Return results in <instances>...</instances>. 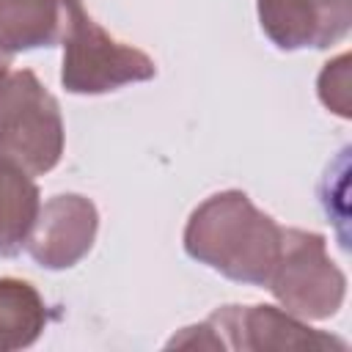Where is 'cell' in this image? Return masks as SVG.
Returning <instances> with one entry per match:
<instances>
[{
  "label": "cell",
  "mask_w": 352,
  "mask_h": 352,
  "mask_svg": "<svg viewBox=\"0 0 352 352\" xmlns=\"http://www.w3.org/2000/svg\"><path fill=\"white\" fill-rule=\"evenodd\" d=\"M319 99L327 110L341 118L352 116V96H349V55H338L336 60L324 63L319 74Z\"/></svg>",
  "instance_id": "11"
},
{
  "label": "cell",
  "mask_w": 352,
  "mask_h": 352,
  "mask_svg": "<svg viewBox=\"0 0 352 352\" xmlns=\"http://www.w3.org/2000/svg\"><path fill=\"white\" fill-rule=\"evenodd\" d=\"M38 187L28 170L0 157V256L11 258L25 248V239L38 214Z\"/></svg>",
  "instance_id": "9"
},
{
  "label": "cell",
  "mask_w": 352,
  "mask_h": 352,
  "mask_svg": "<svg viewBox=\"0 0 352 352\" xmlns=\"http://www.w3.org/2000/svg\"><path fill=\"white\" fill-rule=\"evenodd\" d=\"M264 36L286 52L324 50L352 28V0H256Z\"/></svg>",
  "instance_id": "7"
},
{
  "label": "cell",
  "mask_w": 352,
  "mask_h": 352,
  "mask_svg": "<svg viewBox=\"0 0 352 352\" xmlns=\"http://www.w3.org/2000/svg\"><path fill=\"white\" fill-rule=\"evenodd\" d=\"M63 118L58 99L30 69L0 74V157L30 176H41L60 162Z\"/></svg>",
  "instance_id": "2"
},
{
  "label": "cell",
  "mask_w": 352,
  "mask_h": 352,
  "mask_svg": "<svg viewBox=\"0 0 352 352\" xmlns=\"http://www.w3.org/2000/svg\"><path fill=\"white\" fill-rule=\"evenodd\" d=\"M99 231V212L91 198L63 192L38 206L25 239L30 258L47 270H69L88 256Z\"/></svg>",
  "instance_id": "6"
},
{
  "label": "cell",
  "mask_w": 352,
  "mask_h": 352,
  "mask_svg": "<svg viewBox=\"0 0 352 352\" xmlns=\"http://www.w3.org/2000/svg\"><path fill=\"white\" fill-rule=\"evenodd\" d=\"M44 324L47 305L36 286L19 278H0V352L36 344Z\"/></svg>",
  "instance_id": "10"
},
{
  "label": "cell",
  "mask_w": 352,
  "mask_h": 352,
  "mask_svg": "<svg viewBox=\"0 0 352 352\" xmlns=\"http://www.w3.org/2000/svg\"><path fill=\"white\" fill-rule=\"evenodd\" d=\"M280 236L283 228L242 190H223L192 209L184 226V250L228 280L267 286Z\"/></svg>",
  "instance_id": "1"
},
{
  "label": "cell",
  "mask_w": 352,
  "mask_h": 352,
  "mask_svg": "<svg viewBox=\"0 0 352 352\" xmlns=\"http://www.w3.org/2000/svg\"><path fill=\"white\" fill-rule=\"evenodd\" d=\"M80 0H0V50L8 55L63 44Z\"/></svg>",
  "instance_id": "8"
},
{
  "label": "cell",
  "mask_w": 352,
  "mask_h": 352,
  "mask_svg": "<svg viewBox=\"0 0 352 352\" xmlns=\"http://www.w3.org/2000/svg\"><path fill=\"white\" fill-rule=\"evenodd\" d=\"M204 327L212 349H346V341L275 305H223Z\"/></svg>",
  "instance_id": "5"
},
{
  "label": "cell",
  "mask_w": 352,
  "mask_h": 352,
  "mask_svg": "<svg viewBox=\"0 0 352 352\" xmlns=\"http://www.w3.org/2000/svg\"><path fill=\"white\" fill-rule=\"evenodd\" d=\"M151 77H157V63L143 50L113 38L80 0L63 36V88L69 94L94 96L118 91L129 82H146Z\"/></svg>",
  "instance_id": "4"
},
{
  "label": "cell",
  "mask_w": 352,
  "mask_h": 352,
  "mask_svg": "<svg viewBox=\"0 0 352 352\" xmlns=\"http://www.w3.org/2000/svg\"><path fill=\"white\" fill-rule=\"evenodd\" d=\"M8 66H11V55H8L6 50H0V74L8 72Z\"/></svg>",
  "instance_id": "12"
},
{
  "label": "cell",
  "mask_w": 352,
  "mask_h": 352,
  "mask_svg": "<svg viewBox=\"0 0 352 352\" xmlns=\"http://www.w3.org/2000/svg\"><path fill=\"white\" fill-rule=\"evenodd\" d=\"M267 289L280 308L302 322L333 316L346 294V278L327 256V242L316 231L283 228L280 253Z\"/></svg>",
  "instance_id": "3"
}]
</instances>
